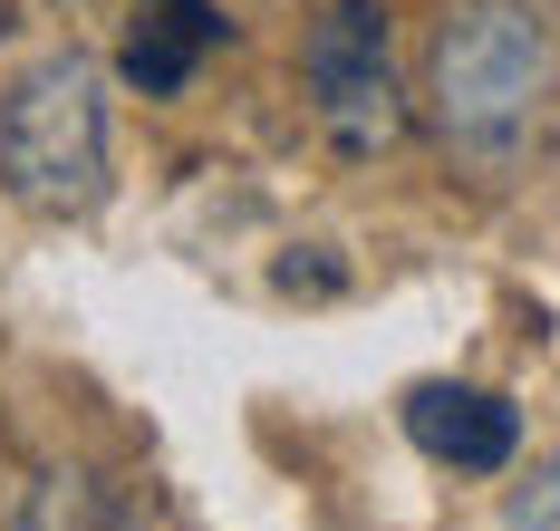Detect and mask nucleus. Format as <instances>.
Listing matches in <instances>:
<instances>
[{"mask_svg":"<svg viewBox=\"0 0 560 531\" xmlns=\"http://www.w3.org/2000/svg\"><path fill=\"white\" fill-rule=\"evenodd\" d=\"M0 193L39 223L107 193V78L88 49H49L0 87Z\"/></svg>","mask_w":560,"mask_h":531,"instance_id":"1","label":"nucleus"},{"mask_svg":"<svg viewBox=\"0 0 560 531\" xmlns=\"http://www.w3.org/2000/svg\"><path fill=\"white\" fill-rule=\"evenodd\" d=\"M232 39V20L213 0H136V30H126V87H145V97H174V87H194V68L213 59Z\"/></svg>","mask_w":560,"mask_h":531,"instance_id":"5","label":"nucleus"},{"mask_svg":"<svg viewBox=\"0 0 560 531\" xmlns=\"http://www.w3.org/2000/svg\"><path fill=\"white\" fill-rule=\"evenodd\" d=\"M300 87H310V107L329 126L338 155H387L406 145V87H396L387 68V10L377 0H329L319 20H310V39H300Z\"/></svg>","mask_w":560,"mask_h":531,"instance_id":"3","label":"nucleus"},{"mask_svg":"<svg viewBox=\"0 0 560 531\" xmlns=\"http://www.w3.org/2000/svg\"><path fill=\"white\" fill-rule=\"evenodd\" d=\"M551 522H560V464H551L541 493H522V503H512V531H551Z\"/></svg>","mask_w":560,"mask_h":531,"instance_id":"6","label":"nucleus"},{"mask_svg":"<svg viewBox=\"0 0 560 531\" xmlns=\"http://www.w3.org/2000/svg\"><path fill=\"white\" fill-rule=\"evenodd\" d=\"M406 435H416V455H435L454 473H503L512 445H522V415L493 387H416L406 397Z\"/></svg>","mask_w":560,"mask_h":531,"instance_id":"4","label":"nucleus"},{"mask_svg":"<svg viewBox=\"0 0 560 531\" xmlns=\"http://www.w3.org/2000/svg\"><path fill=\"white\" fill-rule=\"evenodd\" d=\"M435 126H445L454 145H512L532 107H541V87H551V39H541V20L532 10H512V0H474V10H454L445 39H435Z\"/></svg>","mask_w":560,"mask_h":531,"instance_id":"2","label":"nucleus"}]
</instances>
